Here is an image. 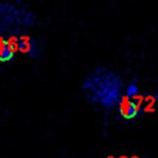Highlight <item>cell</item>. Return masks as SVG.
Masks as SVG:
<instances>
[{
    "label": "cell",
    "mask_w": 158,
    "mask_h": 158,
    "mask_svg": "<svg viewBox=\"0 0 158 158\" xmlns=\"http://www.w3.org/2000/svg\"><path fill=\"white\" fill-rule=\"evenodd\" d=\"M81 90L89 102L111 110L120 104L125 94V83L117 72L107 67H99L85 77Z\"/></svg>",
    "instance_id": "6da1fadb"
},
{
    "label": "cell",
    "mask_w": 158,
    "mask_h": 158,
    "mask_svg": "<svg viewBox=\"0 0 158 158\" xmlns=\"http://www.w3.org/2000/svg\"><path fill=\"white\" fill-rule=\"evenodd\" d=\"M36 15L25 7H17L12 2H0V36H15L23 28L32 27Z\"/></svg>",
    "instance_id": "7a4b0ae2"
},
{
    "label": "cell",
    "mask_w": 158,
    "mask_h": 158,
    "mask_svg": "<svg viewBox=\"0 0 158 158\" xmlns=\"http://www.w3.org/2000/svg\"><path fill=\"white\" fill-rule=\"evenodd\" d=\"M143 101H144V99L139 94L136 96H127L123 94L121 100H120V104L117 105L118 115L125 120L136 118L137 116H139L144 111L142 107Z\"/></svg>",
    "instance_id": "3957f363"
},
{
    "label": "cell",
    "mask_w": 158,
    "mask_h": 158,
    "mask_svg": "<svg viewBox=\"0 0 158 158\" xmlns=\"http://www.w3.org/2000/svg\"><path fill=\"white\" fill-rule=\"evenodd\" d=\"M19 51L32 58H37L42 53V46L37 40L27 35H22L19 37Z\"/></svg>",
    "instance_id": "277c9868"
},
{
    "label": "cell",
    "mask_w": 158,
    "mask_h": 158,
    "mask_svg": "<svg viewBox=\"0 0 158 158\" xmlns=\"http://www.w3.org/2000/svg\"><path fill=\"white\" fill-rule=\"evenodd\" d=\"M14 52L6 38L0 36V62H9L14 58Z\"/></svg>",
    "instance_id": "5b68a950"
},
{
    "label": "cell",
    "mask_w": 158,
    "mask_h": 158,
    "mask_svg": "<svg viewBox=\"0 0 158 158\" xmlns=\"http://www.w3.org/2000/svg\"><path fill=\"white\" fill-rule=\"evenodd\" d=\"M125 95H127V96H136V95H138V86H137V84L131 81L125 88Z\"/></svg>",
    "instance_id": "8992f818"
},
{
    "label": "cell",
    "mask_w": 158,
    "mask_h": 158,
    "mask_svg": "<svg viewBox=\"0 0 158 158\" xmlns=\"http://www.w3.org/2000/svg\"><path fill=\"white\" fill-rule=\"evenodd\" d=\"M118 158H127V157H125V156H121V157H118Z\"/></svg>",
    "instance_id": "52a82bcc"
},
{
    "label": "cell",
    "mask_w": 158,
    "mask_h": 158,
    "mask_svg": "<svg viewBox=\"0 0 158 158\" xmlns=\"http://www.w3.org/2000/svg\"><path fill=\"white\" fill-rule=\"evenodd\" d=\"M107 158H114V157H112V156H109V157H107Z\"/></svg>",
    "instance_id": "ba28073f"
}]
</instances>
